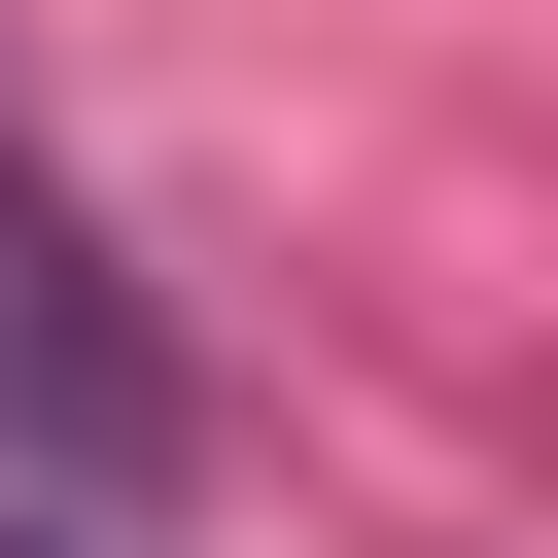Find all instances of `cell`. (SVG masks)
Returning <instances> with one entry per match:
<instances>
[{
    "mask_svg": "<svg viewBox=\"0 0 558 558\" xmlns=\"http://www.w3.org/2000/svg\"><path fill=\"white\" fill-rule=\"evenodd\" d=\"M174 453H209L174 314L105 279V209H70V174H35V105H0V488H35V523H140Z\"/></svg>",
    "mask_w": 558,
    "mask_h": 558,
    "instance_id": "obj_1",
    "label": "cell"
},
{
    "mask_svg": "<svg viewBox=\"0 0 558 558\" xmlns=\"http://www.w3.org/2000/svg\"><path fill=\"white\" fill-rule=\"evenodd\" d=\"M0 558H70V523H35V488H0Z\"/></svg>",
    "mask_w": 558,
    "mask_h": 558,
    "instance_id": "obj_2",
    "label": "cell"
}]
</instances>
